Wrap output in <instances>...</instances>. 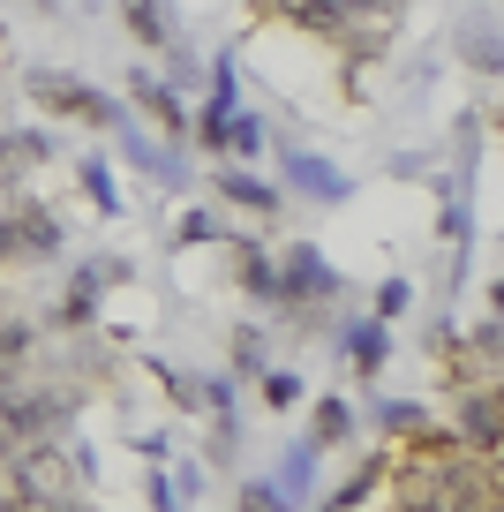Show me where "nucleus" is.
<instances>
[{
  "instance_id": "obj_1",
  "label": "nucleus",
  "mask_w": 504,
  "mask_h": 512,
  "mask_svg": "<svg viewBox=\"0 0 504 512\" xmlns=\"http://www.w3.org/2000/svg\"><path fill=\"white\" fill-rule=\"evenodd\" d=\"M392 505L399 512H489V505H497V490H489L482 452L414 445L407 460L392 467Z\"/></svg>"
},
{
  "instance_id": "obj_2",
  "label": "nucleus",
  "mask_w": 504,
  "mask_h": 512,
  "mask_svg": "<svg viewBox=\"0 0 504 512\" xmlns=\"http://www.w3.org/2000/svg\"><path fill=\"white\" fill-rule=\"evenodd\" d=\"M8 460H16L8 490H16V505H23V512L76 505V497H83V482L98 475V452H83V445H61V437H46V445H16Z\"/></svg>"
},
{
  "instance_id": "obj_3",
  "label": "nucleus",
  "mask_w": 504,
  "mask_h": 512,
  "mask_svg": "<svg viewBox=\"0 0 504 512\" xmlns=\"http://www.w3.org/2000/svg\"><path fill=\"white\" fill-rule=\"evenodd\" d=\"M339 294V272L324 264V249L316 241H286L279 256H271V309H301V302H331Z\"/></svg>"
},
{
  "instance_id": "obj_4",
  "label": "nucleus",
  "mask_w": 504,
  "mask_h": 512,
  "mask_svg": "<svg viewBox=\"0 0 504 512\" xmlns=\"http://www.w3.org/2000/svg\"><path fill=\"white\" fill-rule=\"evenodd\" d=\"M23 91H31V106L61 113V121H91V128H113V121H121V106H113L98 83L68 76V68H31V76H23Z\"/></svg>"
},
{
  "instance_id": "obj_5",
  "label": "nucleus",
  "mask_w": 504,
  "mask_h": 512,
  "mask_svg": "<svg viewBox=\"0 0 504 512\" xmlns=\"http://www.w3.org/2000/svg\"><path fill=\"white\" fill-rule=\"evenodd\" d=\"M113 128H121V151H128V159H136L143 174L158 181V189H189V159H181L174 144H151V136H143V128L128 121V113H121V121H113Z\"/></svg>"
},
{
  "instance_id": "obj_6",
  "label": "nucleus",
  "mask_w": 504,
  "mask_h": 512,
  "mask_svg": "<svg viewBox=\"0 0 504 512\" xmlns=\"http://www.w3.org/2000/svg\"><path fill=\"white\" fill-rule=\"evenodd\" d=\"M128 106L151 113V128H166V136H189V106H181V91L166 76H151V68H136L128 76Z\"/></svg>"
},
{
  "instance_id": "obj_7",
  "label": "nucleus",
  "mask_w": 504,
  "mask_h": 512,
  "mask_svg": "<svg viewBox=\"0 0 504 512\" xmlns=\"http://www.w3.org/2000/svg\"><path fill=\"white\" fill-rule=\"evenodd\" d=\"M279 166H286V189H294V196H309V204H339V196L354 189V181L339 174L331 159H316V151H286Z\"/></svg>"
},
{
  "instance_id": "obj_8",
  "label": "nucleus",
  "mask_w": 504,
  "mask_h": 512,
  "mask_svg": "<svg viewBox=\"0 0 504 512\" xmlns=\"http://www.w3.org/2000/svg\"><path fill=\"white\" fill-rule=\"evenodd\" d=\"M211 189H219L226 204L256 211V219H279V204H286L279 181H256V174H241V166H219V174H211Z\"/></svg>"
},
{
  "instance_id": "obj_9",
  "label": "nucleus",
  "mask_w": 504,
  "mask_h": 512,
  "mask_svg": "<svg viewBox=\"0 0 504 512\" xmlns=\"http://www.w3.org/2000/svg\"><path fill=\"white\" fill-rule=\"evenodd\" d=\"M121 16H128V31H136V46H151V53L181 46V16H174V0H121Z\"/></svg>"
},
{
  "instance_id": "obj_10",
  "label": "nucleus",
  "mask_w": 504,
  "mask_h": 512,
  "mask_svg": "<svg viewBox=\"0 0 504 512\" xmlns=\"http://www.w3.org/2000/svg\"><path fill=\"white\" fill-rule=\"evenodd\" d=\"M8 234H16V256H31V264H38V256H61V249H68L61 219H53L46 204H23L16 219H8Z\"/></svg>"
},
{
  "instance_id": "obj_11",
  "label": "nucleus",
  "mask_w": 504,
  "mask_h": 512,
  "mask_svg": "<svg viewBox=\"0 0 504 512\" xmlns=\"http://www.w3.org/2000/svg\"><path fill=\"white\" fill-rule=\"evenodd\" d=\"M113 279H128V264H121V256H98V264H83V272L68 279V324L98 317V302H106V287H113Z\"/></svg>"
},
{
  "instance_id": "obj_12",
  "label": "nucleus",
  "mask_w": 504,
  "mask_h": 512,
  "mask_svg": "<svg viewBox=\"0 0 504 512\" xmlns=\"http://www.w3.org/2000/svg\"><path fill=\"white\" fill-rule=\"evenodd\" d=\"M46 159H53L46 128H8V136H0V181H23L31 166H46Z\"/></svg>"
},
{
  "instance_id": "obj_13",
  "label": "nucleus",
  "mask_w": 504,
  "mask_h": 512,
  "mask_svg": "<svg viewBox=\"0 0 504 512\" xmlns=\"http://www.w3.org/2000/svg\"><path fill=\"white\" fill-rule=\"evenodd\" d=\"M384 354H392V324H384V317L347 324V362L362 369V377H384Z\"/></svg>"
},
{
  "instance_id": "obj_14",
  "label": "nucleus",
  "mask_w": 504,
  "mask_h": 512,
  "mask_svg": "<svg viewBox=\"0 0 504 512\" xmlns=\"http://www.w3.org/2000/svg\"><path fill=\"white\" fill-rule=\"evenodd\" d=\"M271 490H279L286 505H301V497L316 490V445H309V437H301V445H286V460H279V482H271Z\"/></svg>"
},
{
  "instance_id": "obj_15",
  "label": "nucleus",
  "mask_w": 504,
  "mask_h": 512,
  "mask_svg": "<svg viewBox=\"0 0 504 512\" xmlns=\"http://www.w3.org/2000/svg\"><path fill=\"white\" fill-rule=\"evenodd\" d=\"M347 437H354V407L339 400V392H324V400H316V422H309V445L331 452V445H347Z\"/></svg>"
},
{
  "instance_id": "obj_16",
  "label": "nucleus",
  "mask_w": 504,
  "mask_h": 512,
  "mask_svg": "<svg viewBox=\"0 0 504 512\" xmlns=\"http://www.w3.org/2000/svg\"><path fill=\"white\" fill-rule=\"evenodd\" d=\"M377 430H384V437H399V445H414V437L429 430V415H422L414 400H377Z\"/></svg>"
},
{
  "instance_id": "obj_17",
  "label": "nucleus",
  "mask_w": 504,
  "mask_h": 512,
  "mask_svg": "<svg viewBox=\"0 0 504 512\" xmlns=\"http://www.w3.org/2000/svg\"><path fill=\"white\" fill-rule=\"evenodd\" d=\"M76 181H83V196H91L106 219L121 211V189H113V166H106V159H83V166H76Z\"/></svg>"
},
{
  "instance_id": "obj_18",
  "label": "nucleus",
  "mask_w": 504,
  "mask_h": 512,
  "mask_svg": "<svg viewBox=\"0 0 504 512\" xmlns=\"http://www.w3.org/2000/svg\"><path fill=\"white\" fill-rule=\"evenodd\" d=\"M219 234H226V219H219V211H204V204H189V211H181V226H174L181 249H204V241H219Z\"/></svg>"
},
{
  "instance_id": "obj_19",
  "label": "nucleus",
  "mask_w": 504,
  "mask_h": 512,
  "mask_svg": "<svg viewBox=\"0 0 504 512\" xmlns=\"http://www.w3.org/2000/svg\"><path fill=\"white\" fill-rule=\"evenodd\" d=\"M256 392H264L271 415H279V407H301V377H294V369H264V377H256Z\"/></svg>"
},
{
  "instance_id": "obj_20",
  "label": "nucleus",
  "mask_w": 504,
  "mask_h": 512,
  "mask_svg": "<svg viewBox=\"0 0 504 512\" xmlns=\"http://www.w3.org/2000/svg\"><path fill=\"white\" fill-rule=\"evenodd\" d=\"M234 369H241V377H264V369H271L264 332H256V324H241V332H234Z\"/></svg>"
},
{
  "instance_id": "obj_21",
  "label": "nucleus",
  "mask_w": 504,
  "mask_h": 512,
  "mask_svg": "<svg viewBox=\"0 0 504 512\" xmlns=\"http://www.w3.org/2000/svg\"><path fill=\"white\" fill-rule=\"evenodd\" d=\"M467 61H474V68H489V76L504 68V38L489 31V23H467Z\"/></svg>"
},
{
  "instance_id": "obj_22",
  "label": "nucleus",
  "mask_w": 504,
  "mask_h": 512,
  "mask_svg": "<svg viewBox=\"0 0 504 512\" xmlns=\"http://www.w3.org/2000/svg\"><path fill=\"white\" fill-rule=\"evenodd\" d=\"M407 309H414V287H407V279H384V287H377V317L392 324V317H407Z\"/></svg>"
},
{
  "instance_id": "obj_23",
  "label": "nucleus",
  "mask_w": 504,
  "mask_h": 512,
  "mask_svg": "<svg viewBox=\"0 0 504 512\" xmlns=\"http://www.w3.org/2000/svg\"><path fill=\"white\" fill-rule=\"evenodd\" d=\"M143 497H151V512H181V490H174V475H143Z\"/></svg>"
},
{
  "instance_id": "obj_24",
  "label": "nucleus",
  "mask_w": 504,
  "mask_h": 512,
  "mask_svg": "<svg viewBox=\"0 0 504 512\" xmlns=\"http://www.w3.org/2000/svg\"><path fill=\"white\" fill-rule=\"evenodd\" d=\"M204 407L211 415H234V377H204Z\"/></svg>"
},
{
  "instance_id": "obj_25",
  "label": "nucleus",
  "mask_w": 504,
  "mask_h": 512,
  "mask_svg": "<svg viewBox=\"0 0 504 512\" xmlns=\"http://www.w3.org/2000/svg\"><path fill=\"white\" fill-rule=\"evenodd\" d=\"M474 347H482L489 362H504V317H497V324H482V332H474Z\"/></svg>"
},
{
  "instance_id": "obj_26",
  "label": "nucleus",
  "mask_w": 504,
  "mask_h": 512,
  "mask_svg": "<svg viewBox=\"0 0 504 512\" xmlns=\"http://www.w3.org/2000/svg\"><path fill=\"white\" fill-rule=\"evenodd\" d=\"M166 452H174V437H166V430L143 437V460H151V467H166Z\"/></svg>"
},
{
  "instance_id": "obj_27",
  "label": "nucleus",
  "mask_w": 504,
  "mask_h": 512,
  "mask_svg": "<svg viewBox=\"0 0 504 512\" xmlns=\"http://www.w3.org/2000/svg\"><path fill=\"white\" fill-rule=\"evenodd\" d=\"M16 452V422H8V384H0V460Z\"/></svg>"
},
{
  "instance_id": "obj_28",
  "label": "nucleus",
  "mask_w": 504,
  "mask_h": 512,
  "mask_svg": "<svg viewBox=\"0 0 504 512\" xmlns=\"http://www.w3.org/2000/svg\"><path fill=\"white\" fill-rule=\"evenodd\" d=\"M482 467H489V490L504 497V445H489V452H482Z\"/></svg>"
},
{
  "instance_id": "obj_29",
  "label": "nucleus",
  "mask_w": 504,
  "mask_h": 512,
  "mask_svg": "<svg viewBox=\"0 0 504 512\" xmlns=\"http://www.w3.org/2000/svg\"><path fill=\"white\" fill-rule=\"evenodd\" d=\"M399 8H407V0H369V16H399Z\"/></svg>"
},
{
  "instance_id": "obj_30",
  "label": "nucleus",
  "mask_w": 504,
  "mask_h": 512,
  "mask_svg": "<svg viewBox=\"0 0 504 512\" xmlns=\"http://www.w3.org/2000/svg\"><path fill=\"white\" fill-rule=\"evenodd\" d=\"M8 256H16V234H8V219H0V264H8Z\"/></svg>"
},
{
  "instance_id": "obj_31",
  "label": "nucleus",
  "mask_w": 504,
  "mask_h": 512,
  "mask_svg": "<svg viewBox=\"0 0 504 512\" xmlns=\"http://www.w3.org/2000/svg\"><path fill=\"white\" fill-rule=\"evenodd\" d=\"M489 302H497V317H504V279H497V287H489Z\"/></svg>"
},
{
  "instance_id": "obj_32",
  "label": "nucleus",
  "mask_w": 504,
  "mask_h": 512,
  "mask_svg": "<svg viewBox=\"0 0 504 512\" xmlns=\"http://www.w3.org/2000/svg\"><path fill=\"white\" fill-rule=\"evenodd\" d=\"M53 512H83V497H76V505H53Z\"/></svg>"
},
{
  "instance_id": "obj_33",
  "label": "nucleus",
  "mask_w": 504,
  "mask_h": 512,
  "mask_svg": "<svg viewBox=\"0 0 504 512\" xmlns=\"http://www.w3.org/2000/svg\"><path fill=\"white\" fill-rule=\"evenodd\" d=\"M489 512H504V497H497V505H489Z\"/></svg>"
},
{
  "instance_id": "obj_34",
  "label": "nucleus",
  "mask_w": 504,
  "mask_h": 512,
  "mask_svg": "<svg viewBox=\"0 0 504 512\" xmlns=\"http://www.w3.org/2000/svg\"><path fill=\"white\" fill-rule=\"evenodd\" d=\"M324 512H331V505H324Z\"/></svg>"
}]
</instances>
